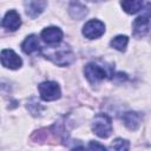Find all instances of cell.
<instances>
[{
	"mask_svg": "<svg viewBox=\"0 0 151 151\" xmlns=\"http://www.w3.org/2000/svg\"><path fill=\"white\" fill-rule=\"evenodd\" d=\"M42 53L46 58H48L50 60H52L54 64L59 66L70 65L74 59V55L67 45H61V46L51 45V47L45 50Z\"/></svg>",
	"mask_w": 151,
	"mask_h": 151,
	"instance_id": "1",
	"label": "cell"
},
{
	"mask_svg": "<svg viewBox=\"0 0 151 151\" xmlns=\"http://www.w3.org/2000/svg\"><path fill=\"white\" fill-rule=\"evenodd\" d=\"M84 74L92 85H96L99 81L104 80L105 78L113 76L111 66H105L98 63H88L84 67Z\"/></svg>",
	"mask_w": 151,
	"mask_h": 151,
	"instance_id": "2",
	"label": "cell"
},
{
	"mask_svg": "<svg viewBox=\"0 0 151 151\" xmlns=\"http://www.w3.org/2000/svg\"><path fill=\"white\" fill-rule=\"evenodd\" d=\"M92 130L98 137L107 138L112 132V123L110 117L105 113L96 114L92 123Z\"/></svg>",
	"mask_w": 151,
	"mask_h": 151,
	"instance_id": "3",
	"label": "cell"
},
{
	"mask_svg": "<svg viewBox=\"0 0 151 151\" xmlns=\"http://www.w3.org/2000/svg\"><path fill=\"white\" fill-rule=\"evenodd\" d=\"M39 93L42 100L45 101H52L57 100L61 96V91L59 85L55 81H44L39 85Z\"/></svg>",
	"mask_w": 151,
	"mask_h": 151,
	"instance_id": "4",
	"label": "cell"
},
{
	"mask_svg": "<svg viewBox=\"0 0 151 151\" xmlns=\"http://www.w3.org/2000/svg\"><path fill=\"white\" fill-rule=\"evenodd\" d=\"M0 63L2 64L4 67L9 68V70H18L22 65L21 58L13 50H9V48H6V50L1 51V53H0Z\"/></svg>",
	"mask_w": 151,
	"mask_h": 151,
	"instance_id": "5",
	"label": "cell"
},
{
	"mask_svg": "<svg viewBox=\"0 0 151 151\" xmlns=\"http://www.w3.org/2000/svg\"><path fill=\"white\" fill-rule=\"evenodd\" d=\"M105 32V25L100 20L92 19L87 21L83 27V34L87 39H97L101 37Z\"/></svg>",
	"mask_w": 151,
	"mask_h": 151,
	"instance_id": "6",
	"label": "cell"
},
{
	"mask_svg": "<svg viewBox=\"0 0 151 151\" xmlns=\"http://www.w3.org/2000/svg\"><path fill=\"white\" fill-rule=\"evenodd\" d=\"M149 26H150V13H149V9H146L145 14H142L134 19L132 25L133 35L137 38L144 37L149 32Z\"/></svg>",
	"mask_w": 151,
	"mask_h": 151,
	"instance_id": "7",
	"label": "cell"
},
{
	"mask_svg": "<svg viewBox=\"0 0 151 151\" xmlns=\"http://www.w3.org/2000/svg\"><path fill=\"white\" fill-rule=\"evenodd\" d=\"M40 35H41V39L46 44H48V45H57L63 39V31L59 27L50 26V27L44 28Z\"/></svg>",
	"mask_w": 151,
	"mask_h": 151,
	"instance_id": "8",
	"label": "cell"
},
{
	"mask_svg": "<svg viewBox=\"0 0 151 151\" xmlns=\"http://www.w3.org/2000/svg\"><path fill=\"white\" fill-rule=\"evenodd\" d=\"M47 6L46 0H26L25 1V11L26 14L31 18H37L40 15Z\"/></svg>",
	"mask_w": 151,
	"mask_h": 151,
	"instance_id": "9",
	"label": "cell"
},
{
	"mask_svg": "<svg viewBox=\"0 0 151 151\" xmlns=\"http://www.w3.org/2000/svg\"><path fill=\"white\" fill-rule=\"evenodd\" d=\"M2 26L7 29V31H17L20 26H21V19H20V15L17 11L14 9H11L6 13L5 18L2 19Z\"/></svg>",
	"mask_w": 151,
	"mask_h": 151,
	"instance_id": "10",
	"label": "cell"
},
{
	"mask_svg": "<svg viewBox=\"0 0 151 151\" xmlns=\"http://www.w3.org/2000/svg\"><path fill=\"white\" fill-rule=\"evenodd\" d=\"M123 122H124V125L129 129V130H137L139 126H140V123H142V116L140 113L138 112H134V111H129V112H125L122 117Z\"/></svg>",
	"mask_w": 151,
	"mask_h": 151,
	"instance_id": "11",
	"label": "cell"
},
{
	"mask_svg": "<svg viewBox=\"0 0 151 151\" xmlns=\"http://www.w3.org/2000/svg\"><path fill=\"white\" fill-rule=\"evenodd\" d=\"M21 48L26 54H32L34 52L40 51V44H39L38 37L35 34H31L26 37V39L21 44Z\"/></svg>",
	"mask_w": 151,
	"mask_h": 151,
	"instance_id": "12",
	"label": "cell"
},
{
	"mask_svg": "<svg viewBox=\"0 0 151 151\" xmlns=\"http://www.w3.org/2000/svg\"><path fill=\"white\" fill-rule=\"evenodd\" d=\"M68 11H70L71 17L74 18V19H77V20L83 19L87 14V8L79 0H72Z\"/></svg>",
	"mask_w": 151,
	"mask_h": 151,
	"instance_id": "13",
	"label": "cell"
},
{
	"mask_svg": "<svg viewBox=\"0 0 151 151\" xmlns=\"http://www.w3.org/2000/svg\"><path fill=\"white\" fill-rule=\"evenodd\" d=\"M120 5L123 9L129 14H134L142 9L144 5V0H122Z\"/></svg>",
	"mask_w": 151,
	"mask_h": 151,
	"instance_id": "14",
	"label": "cell"
},
{
	"mask_svg": "<svg viewBox=\"0 0 151 151\" xmlns=\"http://www.w3.org/2000/svg\"><path fill=\"white\" fill-rule=\"evenodd\" d=\"M127 42H129V38L126 35H117L110 41V45H111V47L116 48L117 51L124 52L126 50Z\"/></svg>",
	"mask_w": 151,
	"mask_h": 151,
	"instance_id": "15",
	"label": "cell"
},
{
	"mask_svg": "<svg viewBox=\"0 0 151 151\" xmlns=\"http://www.w3.org/2000/svg\"><path fill=\"white\" fill-rule=\"evenodd\" d=\"M129 147H130L129 142L123 138H116L111 144V149L117 150V151H126L129 150Z\"/></svg>",
	"mask_w": 151,
	"mask_h": 151,
	"instance_id": "16",
	"label": "cell"
},
{
	"mask_svg": "<svg viewBox=\"0 0 151 151\" xmlns=\"http://www.w3.org/2000/svg\"><path fill=\"white\" fill-rule=\"evenodd\" d=\"M27 109L28 111L33 114V116H39L41 113V111L44 110V107L40 105V103H38L34 98H32L28 103H27Z\"/></svg>",
	"mask_w": 151,
	"mask_h": 151,
	"instance_id": "17",
	"label": "cell"
},
{
	"mask_svg": "<svg viewBox=\"0 0 151 151\" xmlns=\"http://www.w3.org/2000/svg\"><path fill=\"white\" fill-rule=\"evenodd\" d=\"M88 149H91V150H106V147L105 146H103V145H100V144H98L97 142H90V144H88Z\"/></svg>",
	"mask_w": 151,
	"mask_h": 151,
	"instance_id": "18",
	"label": "cell"
}]
</instances>
